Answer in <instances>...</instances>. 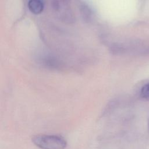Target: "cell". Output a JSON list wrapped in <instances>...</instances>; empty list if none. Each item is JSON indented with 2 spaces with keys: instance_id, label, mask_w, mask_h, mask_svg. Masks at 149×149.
Listing matches in <instances>:
<instances>
[{
  "instance_id": "6da1fadb",
  "label": "cell",
  "mask_w": 149,
  "mask_h": 149,
  "mask_svg": "<svg viewBox=\"0 0 149 149\" xmlns=\"http://www.w3.org/2000/svg\"><path fill=\"white\" fill-rule=\"evenodd\" d=\"M31 141L41 149H65L67 146V141L63 137L55 134L36 135Z\"/></svg>"
},
{
  "instance_id": "7a4b0ae2",
  "label": "cell",
  "mask_w": 149,
  "mask_h": 149,
  "mask_svg": "<svg viewBox=\"0 0 149 149\" xmlns=\"http://www.w3.org/2000/svg\"><path fill=\"white\" fill-rule=\"evenodd\" d=\"M28 8L33 13L39 14L42 12L44 5L41 0H29Z\"/></svg>"
},
{
  "instance_id": "3957f363",
  "label": "cell",
  "mask_w": 149,
  "mask_h": 149,
  "mask_svg": "<svg viewBox=\"0 0 149 149\" xmlns=\"http://www.w3.org/2000/svg\"><path fill=\"white\" fill-rule=\"evenodd\" d=\"M141 95L145 98H149V83L144 86L141 90Z\"/></svg>"
},
{
  "instance_id": "277c9868",
  "label": "cell",
  "mask_w": 149,
  "mask_h": 149,
  "mask_svg": "<svg viewBox=\"0 0 149 149\" xmlns=\"http://www.w3.org/2000/svg\"><path fill=\"white\" fill-rule=\"evenodd\" d=\"M148 127H149V119H148Z\"/></svg>"
}]
</instances>
